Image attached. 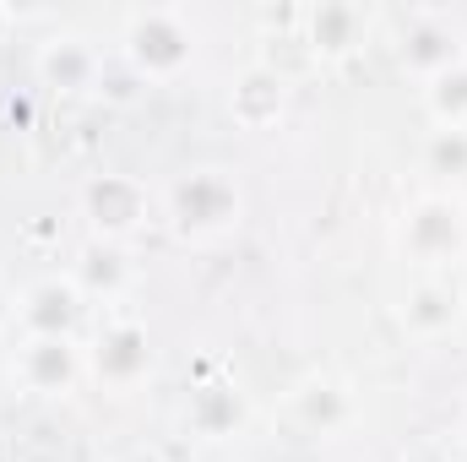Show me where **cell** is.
<instances>
[{"label":"cell","instance_id":"obj_1","mask_svg":"<svg viewBox=\"0 0 467 462\" xmlns=\"http://www.w3.org/2000/svg\"><path fill=\"white\" fill-rule=\"evenodd\" d=\"M397 250L413 278H451L467 261V202L457 191H424L397 224Z\"/></svg>","mask_w":467,"mask_h":462},{"label":"cell","instance_id":"obj_2","mask_svg":"<svg viewBox=\"0 0 467 462\" xmlns=\"http://www.w3.org/2000/svg\"><path fill=\"white\" fill-rule=\"evenodd\" d=\"M169 224L185 239H223L244 218V191L229 169H185L169 185Z\"/></svg>","mask_w":467,"mask_h":462},{"label":"cell","instance_id":"obj_3","mask_svg":"<svg viewBox=\"0 0 467 462\" xmlns=\"http://www.w3.org/2000/svg\"><path fill=\"white\" fill-rule=\"evenodd\" d=\"M125 60L147 82H174L196 60V33H191L185 11H174V5L130 11L125 16Z\"/></svg>","mask_w":467,"mask_h":462},{"label":"cell","instance_id":"obj_4","mask_svg":"<svg viewBox=\"0 0 467 462\" xmlns=\"http://www.w3.org/2000/svg\"><path fill=\"white\" fill-rule=\"evenodd\" d=\"M82 218L93 224V234L104 245H125L147 229L152 218V196L136 174H93L82 185Z\"/></svg>","mask_w":467,"mask_h":462},{"label":"cell","instance_id":"obj_5","mask_svg":"<svg viewBox=\"0 0 467 462\" xmlns=\"http://www.w3.org/2000/svg\"><path fill=\"white\" fill-rule=\"evenodd\" d=\"M283 414L299 436L310 441H327V436H343L358 414V397L343 375H305L294 381V392L283 397Z\"/></svg>","mask_w":467,"mask_h":462},{"label":"cell","instance_id":"obj_6","mask_svg":"<svg viewBox=\"0 0 467 462\" xmlns=\"http://www.w3.org/2000/svg\"><path fill=\"white\" fill-rule=\"evenodd\" d=\"M11 375L38 397H71L77 381L88 375V348L77 338H22Z\"/></svg>","mask_w":467,"mask_h":462},{"label":"cell","instance_id":"obj_7","mask_svg":"<svg viewBox=\"0 0 467 462\" xmlns=\"http://www.w3.org/2000/svg\"><path fill=\"white\" fill-rule=\"evenodd\" d=\"M82 316H88V294L77 289V278H38L16 299L22 338H77Z\"/></svg>","mask_w":467,"mask_h":462},{"label":"cell","instance_id":"obj_8","mask_svg":"<svg viewBox=\"0 0 467 462\" xmlns=\"http://www.w3.org/2000/svg\"><path fill=\"white\" fill-rule=\"evenodd\" d=\"M88 370L104 381V386H136L147 370H152V343H147V327L136 321V316H115L104 332H99V343L88 348Z\"/></svg>","mask_w":467,"mask_h":462},{"label":"cell","instance_id":"obj_9","mask_svg":"<svg viewBox=\"0 0 467 462\" xmlns=\"http://www.w3.org/2000/svg\"><path fill=\"white\" fill-rule=\"evenodd\" d=\"M467 316V289L457 278H413L402 294V327L413 338H441Z\"/></svg>","mask_w":467,"mask_h":462},{"label":"cell","instance_id":"obj_10","mask_svg":"<svg viewBox=\"0 0 467 462\" xmlns=\"http://www.w3.org/2000/svg\"><path fill=\"white\" fill-rule=\"evenodd\" d=\"M288 82L283 77H272L266 66H244L239 77L229 82V115H234V125L239 131H272L277 120L288 115Z\"/></svg>","mask_w":467,"mask_h":462},{"label":"cell","instance_id":"obj_11","mask_svg":"<svg viewBox=\"0 0 467 462\" xmlns=\"http://www.w3.org/2000/svg\"><path fill=\"white\" fill-rule=\"evenodd\" d=\"M255 66H266L272 77H283L288 88L294 82H305V77H316L327 60L316 55V44L305 38V27L294 22V27H277V33H261V44H255Z\"/></svg>","mask_w":467,"mask_h":462},{"label":"cell","instance_id":"obj_12","mask_svg":"<svg viewBox=\"0 0 467 462\" xmlns=\"http://www.w3.org/2000/svg\"><path fill=\"white\" fill-rule=\"evenodd\" d=\"M299 27H305V38L316 44V55L332 60V55H353V49L364 44L369 16H364L358 5H316V11L299 16Z\"/></svg>","mask_w":467,"mask_h":462},{"label":"cell","instance_id":"obj_13","mask_svg":"<svg viewBox=\"0 0 467 462\" xmlns=\"http://www.w3.org/2000/svg\"><path fill=\"white\" fill-rule=\"evenodd\" d=\"M99 55L82 44V38H55L38 49V77L55 88V93H88L99 82Z\"/></svg>","mask_w":467,"mask_h":462},{"label":"cell","instance_id":"obj_14","mask_svg":"<svg viewBox=\"0 0 467 462\" xmlns=\"http://www.w3.org/2000/svg\"><path fill=\"white\" fill-rule=\"evenodd\" d=\"M77 289L93 299V294H104V299H119L125 294V283H130V256H125V245H104V239H93L88 250H82V261H77Z\"/></svg>","mask_w":467,"mask_h":462},{"label":"cell","instance_id":"obj_15","mask_svg":"<svg viewBox=\"0 0 467 462\" xmlns=\"http://www.w3.org/2000/svg\"><path fill=\"white\" fill-rule=\"evenodd\" d=\"M239 419H244L239 392H229V386H196V392H191L185 425H191L202 441H223V436H234V430H239Z\"/></svg>","mask_w":467,"mask_h":462},{"label":"cell","instance_id":"obj_16","mask_svg":"<svg viewBox=\"0 0 467 462\" xmlns=\"http://www.w3.org/2000/svg\"><path fill=\"white\" fill-rule=\"evenodd\" d=\"M424 110L435 131H467V60H451L446 71L424 77Z\"/></svg>","mask_w":467,"mask_h":462},{"label":"cell","instance_id":"obj_17","mask_svg":"<svg viewBox=\"0 0 467 462\" xmlns=\"http://www.w3.org/2000/svg\"><path fill=\"white\" fill-rule=\"evenodd\" d=\"M424 163L430 174H467V131H430Z\"/></svg>","mask_w":467,"mask_h":462},{"label":"cell","instance_id":"obj_18","mask_svg":"<svg viewBox=\"0 0 467 462\" xmlns=\"http://www.w3.org/2000/svg\"><path fill=\"white\" fill-rule=\"evenodd\" d=\"M397 462H451V446H446L441 436H419V441L402 446V457Z\"/></svg>","mask_w":467,"mask_h":462},{"label":"cell","instance_id":"obj_19","mask_svg":"<svg viewBox=\"0 0 467 462\" xmlns=\"http://www.w3.org/2000/svg\"><path fill=\"white\" fill-rule=\"evenodd\" d=\"M16 299H22V294H11V289L0 283V332H5V327H16Z\"/></svg>","mask_w":467,"mask_h":462},{"label":"cell","instance_id":"obj_20","mask_svg":"<svg viewBox=\"0 0 467 462\" xmlns=\"http://www.w3.org/2000/svg\"><path fill=\"white\" fill-rule=\"evenodd\" d=\"M5 33H11V5H0V44H5Z\"/></svg>","mask_w":467,"mask_h":462}]
</instances>
